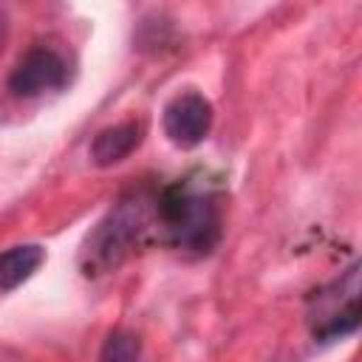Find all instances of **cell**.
<instances>
[{
    "mask_svg": "<svg viewBox=\"0 0 362 362\" xmlns=\"http://www.w3.org/2000/svg\"><path fill=\"white\" fill-rule=\"evenodd\" d=\"M153 206L156 229L173 249L192 257H204L221 243V192L206 175L192 173L161 187L153 198Z\"/></svg>",
    "mask_w": 362,
    "mask_h": 362,
    "instance_id": "obj_1",
    "label": "cell"
},
{
    "mask_svg": "<svg viewBox=\"0 0 362 362\" xmlns=\"http://www.w3.org/2000/svg\"><path fill=\"white\" fill-rule=\"evenodd\" d=\"M144 192H130L119 198L107 215L88 232L79 249V269L85 277H102L116 272L139 246L144 232L150 229Z\"/></svg>",
    "mask_w": 362,
    "mask_h": 362,
    "instance_id": "obj_2",
    "label": "cell"
},
{
    "mask_svg": "<svg viewBox=\"0 0 362 362\" xmlns=\"http://www.w3.org/2000/svg\"><path fill=\"white\" fill-rule=\"evenodd\" d=\"M308 328L317 342L351 337L359 328V263L308 294Z\"/></svg>",
    "mask_w": 362,
    "mask_h": 362,
    "instance_id": "obj_3",
    "label": "cell"
},
{
    "mask_svg": "<svg viewBox=\"0 0 362 362\" xmlns=\"http://www.w3.org/2000/svg\"><path fill=\"white\" fill-rule=\"evenodd\" d=\"M65 85H68V62L51 45L28 48L8 76V90L20 99H31L45 90H59Z\"/></svg>",
    "mask_w": 362,
    "mask_h": 362,
    "instance_id": "obj_4",
    "label": "cell"
},
{
    "mask_svg": "<svg viewBox=\"0 0 362 362\" xmlns=\"http://www.w3.org/2000/svg\"><path fill=\"white\" fill-rule=\"evenodd\" d=\"M161 124H164V136L175 147H181V150L198 147L212 130V105L198 90L175 93L164 105Z\"/></svg>",
    "mask_w": 362,
    "mask_h": 362,
    "instance_id": "obj_5",
    "label": "cell"
},
{
    "mask_svg": "<svg viewBox=\"0 0 362 362\" xmlns=\"http://www.w3.org/2000/svg\"><path fill=\"white\" fill-rule=\"evenodd\" d=\"M141 122H122L113 127H105L90 141V161L96 167H113L124 161L139 144H141Z\"/></svg>",
    "mask_w": 362,
    "mask_h": 362,
    "instance_id": "obj_6",
    "label": "cell"
},
{
    "mask_svg": "<svg viewBox=\"0 0 362 362\" xmlns=\"http://www.w3.org/2000/svg\"><path fill=\"white\" fill-rule=\"evenodd\" d=\"M45 260V249L37 243H20L0 252V294L23 286Z\"/></svg>",
    "mask_w": 362,
    "mask_h": 362,
    "instance_id": "obj_7",
    "label": "cell"
},
{
    "mask_svg": "<svg viewBox=\"0 0 362 362\" xmlns=\"http://www.w3.org/2000/svg\"><path fill=\"white\" fill-rule=\"evenodd\" d=\"M139 356H141V339L127 328H116L107 334L99 362H139Z\"/></svg>",
    "mask_w": 362,
    "mask_h": 362,
    "instance_id": "obj_8",
    "label": "cell"
}]
</instances>
